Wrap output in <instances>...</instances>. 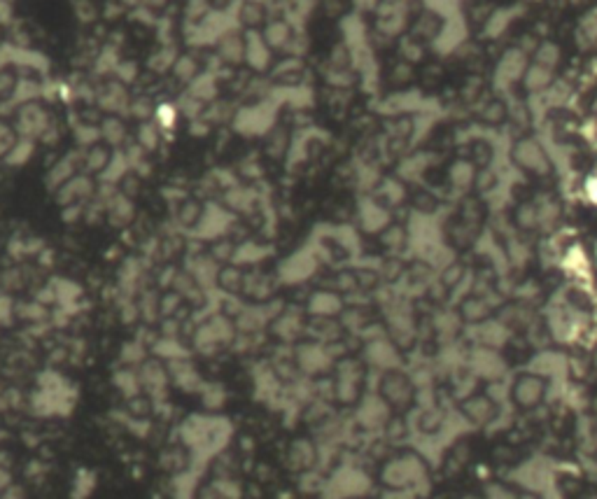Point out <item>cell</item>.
<instances>
[{
  "label": "cell",
  "instance_id": "1",
  "mask_svg": "<svg viewBox=\"0 0 597 499\" xmlns=\"http://www.w3.org/2000/svg\"><path fill=\"white\" fill-rule=\"evenodd\" d=\"M282 462H285V469L289 474L303 476V474L313 472V469H317V462H320L317 444L313 439H294L292 444L285 448Z\"/></svg>",
  "mask_w": 597,
  "mask_h": 499
},
{
  "label": "cell",
  "instance_id": "2",
  "mask_svg": "<svg viewBox=\"0 0 597 499\" xmlns=\"http://www.w3.org/2000/svg\"><path fill=\"white\" fill-rule=\"evenodd\" d=\"M159 469L173 476H182L192 469V448L187 444H171L159 453Z\"/></svg>",
  "mask_w": 597,
  "mask_h": 499
},
{
  "label": "cell",
  "instance_id": "5",
  "mask_svg": "<svg viewBox=\"0 0 597 499\" xmlns=\"http://www.w3.org/2000/svg\"><path fill=\"white\" fill-rule=\"evenodd\" d=\"M238 453L243 455V458H250V455L254 453V448H257V439L252 437V434H243V437L238 439Z\"/></svg>",
  "mask_w": 597,
  "mask_h": 499
},
{
  "label": "cell",
  "instance_id": "4",
  "mask_svg": "<svg viewBox=\"0 0 597 499\" xmlns=\"http://www.w3.org/2000/svg\"><path fill=\"white\" fill-rule=\"evenodd\" d=\"M243 283H245V276L238 266H224V269L217 273V285L229 294L243 292Z\"/></svg>",
  "mask_w": 597,
  "mask_h": 499
},
{
  "label": "cell",
  "instance_id": "6",
  "mask_svg": "<svg viewBox=\"0 0 597 499\" xmlns=\"http://www.w3.org/2000/svg\"><path fill=\"white\" fill-rule=\"evenodd\" d=\"M3 499H26V493H24V488H21V486H14V483H12V486L3 493Z\"/></svg>",
  "mask_w": 597,
  "mask_h": 499
},
{
  "label": "cell",
  "instance_id": "3",
  "mask_svg": "<svg viewBox=\"0 0 597 499\" xmlns=\"http://www.w3.org/2000/svg\"><path fill=\"white\" fill-rule=\"evenodd\" d=\"M155 399H152L150 394H136L131 397V399H126V415L131 418V420H150L152 415H155Z\"/></svg>",
  "mask_w": 597,
  "mask_h": 499
}]
</instances>
